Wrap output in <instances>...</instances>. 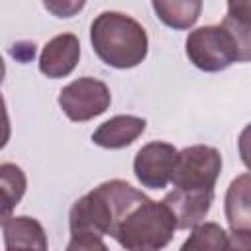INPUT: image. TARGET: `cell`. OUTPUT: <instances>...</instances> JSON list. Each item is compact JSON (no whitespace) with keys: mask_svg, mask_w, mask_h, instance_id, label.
Instances as JSON below:
<instances>
[{"mask_svg":"<svg viewBox=\"0 0 251 251\" xmlns=\"http://www.w3.org/2000/svg\"><path fill=\"white\" fill-rule=\"evenodd\" d=\"M145 200L147 196L133 188L129 182L120 178L106 180L73 204L69 212L71 233L114 237L127 216Z\"/></svg>","mask_w":251,"mask_h":251,"instance_id":"1","label":"cell"},{"mask_svg":"<svg viewBox=\"0 0 251 251\" xmlns=\"http://www.w3.org/2000/svg\"><path fill=\"white\" fill-rule=\"evenodd\" d=\"M90 43L102 63L114 69L137 67L149 47L147 33L131 16L106 10L90 24Z\"/></svg>","mask_w":251,"mask_h":251,"instance_id":"2","label":"cell"},{"mask_svg":"<svg viewBox=\"0 0 251 251\" xmlns=\"http://www.w3.org/2000/svg\"><path fill=\"white\" fill-rule=\"evenodd\" d=\"M176 229V218L169 206L163 200L147 198L118 227L114 239L126 251H161L171 243Z\"/></svg>","mask_w":251,"mask_h":251,"instance_id":"3","label":"cell"},{"mask_svg":"<svg viewBox=\"0 0 251 251\" xmlns=\"http://www.w3.org/2000/svg\"><path fill=\"white\" fill-rule=\"evenodd\" d=\"M186 57L204 73H218L237 61V51L231 35L222 25H204L188 33Z\"/></svg>","mask_w":251,"mask_h":251,"instance_id":"4","label":"cell"},{"mask_svg":"<svg viewBox=\"0 0 251 251\" xmlns=\"http://www.w3.org/2000/svg\"><path fill=\"white\" fill-rule=\"evenodd\" d=\"M220 173L222 155L216 147L190 145L178 151L171 182L184 190H214Z\"/></svg>","mask_w":251,"mask_h":251,"instance_id":"5","label":"cell"},{"mask_svg":"<svg viewBox=\"0 0 251 251\" xmlns=\"http://www.w3.org/2000/svg\"><path fill=\"white\" fill-rule=\"evenodd\" d=\"M110 100V88L94 76H80L59 92V106L73 122H88L104 114Z\"/></svg>","mask_w":251,"mask_h":251,"instance_id":"6","label":"cell"},{"mask_svg":"<svg viewBox=\"0 0 251 251\" xmlns=\"http://www.w3.org/2000/svg\"><path fill=\"white\" fill-rule=\"evenodd\" d=\"M178 151L165 141H151L143 145L133 159V173L145 188H165L175 171Z\"/></svg>","mask_w":251,"mask_h":251,"instance_id":"7","label":"cell"},{"mask_svg":"<svg viewBox=\"0 0 251 251\" xmlns=\"http://www.w3.org/2000/svg\"><path fill=\"white\" fill-rule=\"evenodd\" d=\"M163 202L169 206V210L176 218L178 229H188L204 224V218L210 212V206L214 202V190H184L175 188L169 192Z\"/></svg>","mask_w":251,"mask_h":251,"instance_id":"8","label":"cell"},{"mask_svg":"<svg viewBox=\"0 0 251 251\" xmlns=\"http://www.w3.org/2000/svg\"><path fill=\"white\" fill-rule=\"evenodd\" d=\"M80 57V41L75 33H61L49 39L39 55V71L49 78H61L73 73Z\"/></svg>","mask_w":251,"mask_h":251,"instance_id":"9","label":"cell"},{"mask_svg":"<svg viewBox=\"0 0 251 251\" xmlns=\"http://www.w3.org/2000/svg\"><path fill=\"white\" fill-rule=\"evenodd\" d=\"M6 251H47L43 226L29 216H14L2 222Z\"/></svg>","mask_w":251,"mask_h":251,"instance_id":"10","label":"cell"},{"mask_svg":"<svg viewBox=\"0 0 251 251\" xmlns=\"http://www.w3.org/2000/svg\"><path fill=\"white\" fill-rule=\"evenodd\" d=\"M147 122L137 116H114L98 126L92 141L104 149H122L133 143L143 131Z\"/></svg>","mask_w":251,"mask_h":251,"instance_id":"11","label":"cell"},{"mask_svg":"<svg viewBox=\"0 0 251 251\" xmlns=\"http://www.w3.org/2000/svg\"><path fill=\"white\" fill-rule=\"evenodd\" d=\"M226 220L235 231H251V171L229 182L226 192Z\"/></svg>","mask_w":251,"mask_h":251,"instance_id":"12","label":"cell"},{"mask_svg":"<svg viewBox=\"0 0 251 251\" xmlns=\"http://www.w3.org/2000/svg\"><path fill=\"white\" fill-rule=\"evenodd\" d=\"M222 27L235 43L237 61H251V2H227Z\"/></svg>","mask_w":251,"mask_h":251,"instance_id":"13","label":"cell"},{"mask_svg":"<svg viewBox=\"0 0 251 251\" xmlns=\"http://www.w3.org/2000/svg\"><path fill=\"white\" fill-rule=\"evenodd\" d=\"M153 10L157 12L159 20L165 25L175 27V29H188L190 25L196 24L200 10H202V2L198 0H173V2L155 0Z\"/></svg>","mask_w":251,"mask_h":251,"instance_id":"14","label":"cell"},{"mask_svg":"<svg viewBox=\"0 0 251 251\" xmlns=\"http://www.w3.org/2000/svg\"><path fill=\"white\" fill-rule=\"evenodd\" d=\"M0 188H2V222H6L25 192L24 171L14 163H2L0 165Z\"/></svg>","mask_w":251,"mask_h":251,"instance_id":"15","label":"cell"},{"mask_svg":"<svg viewBox=\"0 0 251 251\" xmlns=\"http://www.w3.org/2000/svg\"><path fill=\"white\" fill-rule=\"evenodd\" d=\"M229 231L214 222H204L192 229L188 239L180 245L178 251H222L227 243Z\"/></svg>","mask_w":251,"mask_h":251,"instance_id":"16","label":"cell"},{"mask_svg":"<svg viewBox=\"0 0 251 251\" xmlns=\"http://www.w3.org/2000/svg\"><path fill=\"white\" fill-rule=\"evenodd\" d=\"M65 251H110L102 237L92 233H76L71 237Z\"/></svg>","mask_w":251,"mask_h":251,"instance_id":"17","label":"cell"},{"mask_svg":"<svg viewBox=\"0 0 251 251\" xmlns=\"http://www.w3.org/2000/svg\"><path fill=\"white\" fill-rule=\"evenodd\" d=\"M222 251H251V231H235L231 229L227 235V243Z\"/></svg>","mask_w":251,"mask_h":251,"instance_id":"18","label":"cell"},{"mask_svg":"<svg viewBox=\"0 0 251 251\" xmlns=\"http://www.w3.org/2000/svg\"><path fill=\"white\" fill-rule=\"evenodd\" d=\"M237 147H239V157H241L243 165L251 171V124H247L243 127V131L239 133Z\"/></svg>","mask_w":251,"mask_h":251,"instance_id":"19","label":"cell"},{"mask_svg":"<svg viewBox=\"0 0 251 251\" xmlns=\"http://www.w3.org/2000/svg\"><path fill=\"white\" fill-rule=\"evenodd\" d=\"M84 6V2H73V4H53V2H45V8L47 10H51V12H55L59 18H69V16H73V12H76V10H80Z\"/></svg>","mask_w":251,"mask_h":251,"instance_id":"20","label":"cell"}]
</instances>
